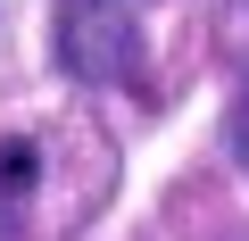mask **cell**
Instances as JSON below:
<instances>
[{"instance_id": "1", "label": "cell", "mask_w": 249, "mask_h": 241, "mask_svg": "<svg viewBox=\"0 0 249 241\" xmlns=\"http://www.w3.org/2000/svg\"><path fill=\"white\" fill-rule=\"evenodd\" d=\"M50 50L91 92H124V83H142V67H150V42H142V9H133V0H58V9H50Z\"/></svg>"}, {"instance_id": "2", "label": "cell", "mask_w": 249, "mask_h": 241, "mask_svg": "<svg viewBox=\"0 0 249 241\" xmlns=\"http://www.w3.org/2000/svg\"><path fill=\"white\" fill-rule=\"evenodd\" d=\"M224 142H232V158H241V175H249V100L232 108V125H224Z\"/></svg>"}]
</instances>
